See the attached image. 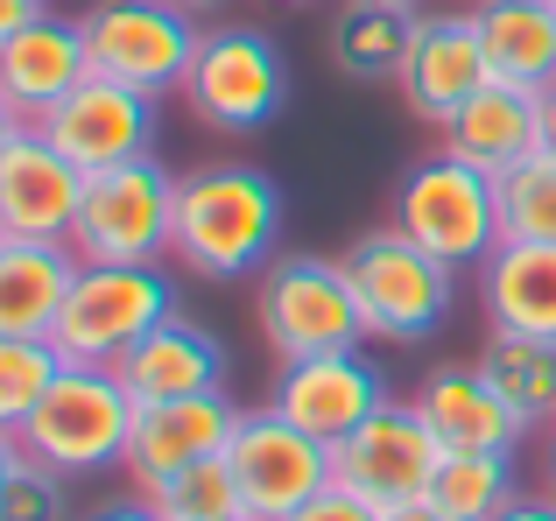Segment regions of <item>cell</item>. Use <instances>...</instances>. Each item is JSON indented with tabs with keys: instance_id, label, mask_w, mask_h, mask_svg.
<instances>
[{
	"instance_id": "ffe728a7",
	"label": "cell",
	"mask_w": 556,
	"mask_h": 521,
	"mask_svg": "<svg viewBox=\"0 0 556 521\" xmlns=\"http://www.w3.org/2000/svg\"><path fill=\"white\" fill-rule=\"evenodd\" d=\"M444 155L486 169V177H507L515 163L543 155V106H535V92H521V85H486V92H472L444 120Z\"/></svg>"
},
{
	"instance_id": "1f68e13d",
	"label": "cell",
	"mask_w": 556,
	"mask_h": 521,
	"mask_svg": "<svg viewBox=\"0 0 556 521\" xmlns=\"http://www.w3.org/2000/svg\"><path fill=\"white\" fill-rule=\"evenodd\" d=\"M42 14H50L42 0H0V50H8V42L22 36L28 22H42Z\"/></svg>"
},
{
	"instance_id": "ab89813d",
	"label": "cell",
	"mask_w": 556,
	"mask_h": 521,
	"mask_svg": "<svg viewBox=\"0 0 556 521\" xmlns=\"http://www.w3.org/2000/svg\"><path fill=\"white\" fill-rule=\"evenodd\" d=\"M184 8H198V14H204V8H218V0H184Z\"/></svg>"
},
{
	"instance_id": "d6986e66",
	"label": "cell",
	"mask_w": 556,
	"mask_h": 521,
	"mask_svg": "<svg viewBox=\"0 0 556 521\" xmlns=\"http://www.w3.org/2000/svg\"><path fill=\"white\" fill-rule=\"evenodd\" d=\"M416 409H422V423L437 430L444 452H507V458H515V444L529 437V423L493 395V381L479 367H437V373H422Z\"/></svg>"
},
{
	"instance_id": "e0dca14e",
	"label": "cell",
	"mask_w": 556,
	"mask_h": 521,
	"mask_svg": "<svg viewBox=\"0 0 556 521\" xmlns=\"http://www.w3.org/2000/svg\"><path fill=\"white\" fill-rule=\"evenodd\" d=\"M121 387L135 402H190V395H226V345L212 325H198L190 310H169L141 345H127L113 359Z\"/></svg>"
},
{
	"instance_id": "4fadbf2b",
	"label": "cell",
	"mask_w": 556,
	"mask_h": 521,
	"mask_svg": "<svg viewBox=\"0 0 556 521\" xmlns=\"http://www.w3.org/2000/svg\"><path fill=\"white\" fill-rule=\"evenodd\" d=\"M394 402L388 373L374 367L367 353H317V359H282V373H275V402L268 409H282L296 430H311V437L339 444L353 437L367 416H380Z\"/></svg>"
},
{
	"instance_id": "7402d4cb",
	"label": "cell",
	"mask_w": 556,
	"mask_h": 521,
	"mask_svg": "<svg viewBox=\"0 0 556 521\" xmlns=\"http://www.w3.org/2000/svg\"><path fill=\"white\" fill-rule=\"evenodd\" d=\"M78 254L50 240H0V339H50L64 317Z\"/></svg>"
},
{
	"instance_id": "f35d334b",
	"label": "cell",
	"mask_w": 556,
	"mask_h": 521,
	"mask_svg": "<svg viewBox=\"0 0 556 521\" xmlns=\"http://www.w3.org/2000/svg\"><path fill=\"white\" fill-rule=\"evenodd\" d=\"M549 500H556V437H549Z\"/></svg>"
},
{
	"instance_id": "9a60e30c",
	"label": "cell",
	"mask_w": 556,
	"mask_h": 521,
	"mask_svg": "<svg viewBox=\"0 0 556 521\" xmlns=\"http://www.w3.org/2000/svg\"><path fill=\"white\" fill-rule=\"evenodd\" d=\"M247 409H232V395H190V402H135V437H127V480L155 486L169 472L198 466V458H218L232 444Z\"/></svg>"
},
{
	"instance_id": "6da1fadb",
	"label": "cell",
	"mask_w": 556,
	"mask_h": 521,
	"mask_svg": "<svg viewBox=\"0 0 556 521\" xmlns=\"http://www.w3.org/2000/svg\"><path fill=\"white\" fill-rule=\"evenodd\" d=\"M282 247V191L254 163H204L177 177V260L204 282L261 275Z\"/></svg>"
},
{
	"instance_id": "8992f818",
	"label": "cell",
	"mask_w": 556,
	"mask_h": 521,
	"mask_svg": "<svg viewBox=\"0 0 556 521\" xmlns=\"http://www.w3.org/2000/svg\"><path fill=\"white\" fill-rule=\"evenodd\" d=\"M85 28V56H92V78H113L127 92H184L190 56L204 42L198 8L184 0H92L78 14Z\"/></svg>"
},
{
	"instance_id": "ac0fdd59",
	"label": "cell",
	"mask_w": 556,
	"mask_h": 521,
	"mask_svg": "<svg viewBox=\"0 0 556 521\" xmlns=\"http://www.w3.org/2000/svg\"><path fill=\"white\" fill-rule=\"evenodd\" d=\"M92 78V56H85V28L78 22H28L22 36L0 50V99H8L22 120H42L50 106H64L78 85Z\"/></svg>"
},
{
	"instance_id": "4dcf8cb0",
	"label": "cell",
	"mask_w": 556,
	"mask_h": 521,
	"mask_svg": "<svg viewBox=\"0 0 556 521\" xmlns=\"http://www.w3.org/2000/svg\"><path fill=\"white\" fill-rule=\"evenodd\" d=\"M289 521H388L374 508V500H359V494H345V486H325V494L311 500V508H296Z\"/></svg>"
},
{
	"instance_id": "4316f807",
	"label": "cell",
	"mask_w": 556,
	"mask_h": 521,
	"mask_svg": "<svg viewBox=\"0 0 556 521\" xmlns=\"http://www.w3.org/2000/svg\"><path fill=\"white\" fill-rule=\"evenodd\" d=\"M141 500L155 508V521H232V514H247L226 452L198 458V466L169 472V480H155V486H141Z\"/></svg>"
},
{
	"instance_id": "8d00e7d4",
	"label": "cell",
	"mask_w": 556,
	"mask_h": 521,
	"mask_svg": "<svg viewBox=\"0 0 556 521\" xmlns=\"http://www.w3.org/2000/svg\"><path fill=\"white\" fill-rule=\"evenodd\" d=\"M388 521H451L444 508H430V500H408V508H394Z\"/></svg>"
},
{
	"instance_id": "836d02e7",
	"label": "cell",
	"mask_w": 556,
	"mask_h": 521,
	"mask_svg": "<svg viewBox=\"0 0 556 521\" xmlns=\"http://www.w3.org/2000/svg\"><path fill=\"white\" fill-rule=\"evenodd\" d=\"M501 521H556V500H549V494H521Z\"/></svg>"
},
{
	"instance_id": "2e32d148",
	"label": "cell",
	"mask_w": 556,
	"mask_h": 521,
	"mask_svg": "<svg viewBox=\"0 0 556 521\" xmlns=\"http://www.w3.org/2000/svg\"><path fill=\"white\" fill-rule=\"evenodd\" d=\"M394 85L416 106V120H430V127H444L472 92H486L493 71H486V42L472 28V8L465 14H422L416 42H408V64Z\"/></svg>"
},
{
	"instance_id": "277c9868",
	"label": "cell",
	"mask_w": 556,
	"mask_h": 521,
	"mask_svg": "<svg viewBox=\"0 0 556 521\" xmlns=\"http://www.w3.org/2000/svg\"><path fill=\"white\" fill-rule=\"evenodd\" d=\"M169 310H177V282H169L163 260H141V268L78 260L50 345H56L64 367H113V359H121L127 345L149 339Z\"/></svg>"
},
{
	"instance_id": "3957f363",
	"label": "cell",
	"mask_w": 556,
	"mask_h": 521,
	"mask_svg": "<svg viewBox=\"0 0 556 521\" xmlns=\"http://www.w3.org/2000/svg\"><path fill=\"white\" fill-rule=\"evenodd\" d=\"M127 437H135V395L121 387L113 367H64L50 395L36 402V416L22 423L28 458L56 480L127 466Z\"/></svg>"
},
{
	"instance_id": "e575fe53",
	"label": "cell",
	"mask_w": 556,
	"mask_h": 521,
	"mask_svg": "<svg viewBox=\"0 0 556 521\" xmlns=\"http://www.w3.org/2000/svg\"><path fill=\"white\" fill-rule=\"evenodd\" d=\"M92 521H155V508H149V500L135 494V500H113V508H99Z\"/></svg>"
},
{
	"instance_id": "d6a6232c",
	"label": "cell",
	"mask_w": 556,
	"mask_h": 521,
	"mask_svg": "<svg viewBox=\"0 0 556 521\" xmlns=\"http://www.w3.org/2000/svg\"><path fill=\"white\" fill-rule=\"evenodd\" d=\"M22 472H28V444H22V430H0V494H8Z\"/></svg>"
},
{
	"instance_id": "83f0119b",
	"label": "cell",
	"mask_w": 556,
	"mask_h": 521,
	"mask_svg": "<svg viewBox=\"0 0 556 521\" xmlns=\"http://www.w3.org/2000/svg\"><path fill=\"white\" fill-rule=\"evenodd\" d=\"M493 183H501V240L556 247V155H529Z\"/></svg>"
},
{
	"instance_id": "7c38bea8",
	"label": "cell",
	"mask_w": 556,
	"mask_h": 521,
	"mask_svg": "<svg viewBox=\"0 0 556 521\" xmlns=\"http://www.w3.org/2000/svg\"><path fill=\"white\" fill-rule=\"evenodd\" d=\"M36 127L50 135V149L64 155L71 169H85V177L155 155V99L127 92V85H113V78H85L78 92H71L64 106H50Z\"/></svg>"
},
{
	"instance_id": "8fae6325",
	"label": "cell",
	"mask_w": 556,
	"mask_h": 521,
	"mask_svg": "<svg viewBox=\"0 0 556 521\" xmlns=\"http://www.w3.org/2000/svg\"><path fill=\"white\" fill-rule=\"evenodd\" d=\"M226 466L240 480L247 521H289L331 486V444L296 430L282 409H247L226 444Z\"/></svg>"
},
{
	"instance_id": "5bb4252c",
	"label": "cell",
	"mask_w": 556,
	"mask_h": 521,
	"mask_svg": "<svg viewBox=\"0 0 556 521\" xmlns=\"http://www.w3.org/2000/svg\"><path fill=\"white\" fill-rule=\"evenodd\" d=\"M85 205V169H71L50 149L36 120L0 149V240H50L71 247V226Z\"/></svg>"
},
{
	"instance_id": "d590c367",
	"label": "cell",
	"mask_w": 556,
	"mask_h": 521,
	"mask_svg": "<svg viewBox=\"0 0 556 521\" xmlns=\"http://www.w3.org/2000/svg\"><path fill=\"white\" fill-rule=\"evenodd\" d=\"M535 106H543V155H556V85L535 92Z\"/></svg>"
},
{
	"instance_id": "ba28073f",
	"label": "cell",
	"mask_w": 556,
	"mask_h": 521,
	"mask_svg": "<svg viewBox=\"0 0 556 521\" xmlns=\"http://www.w3.org/2000/svg\"><path fill=\"white\" fill-rule=\"evenodd\" d=\"M169 247H177V177L155 155L85 177V205H78V226H71L78 260L141 268V260H163Z\"/></svg>"
},
{
	"instance_id": "7bdbcfd3",
	"label": "cell",
	"mask_w": 556,
	"mask_h": 521,
	"mask_svg": "<svg viewBox=\"0 0 556 521\" xmlns=\"http://www.w3.org/2000/svg\"><path fill=\"white\" fill-rule=\"evenodd\" d=\"M549 437H556V430H549Z\"/></svg>"
},
{
	"instance_id": "cb8c5ba5",
	"label": "cell",
	"mask_w": 556,
	"mask_h": 521,
	"mask_svg": "<svg viewBox=\"0 0 556 521\" xmlns=\"http://www.w3.org/2000/svg\"><path fill=\"white\" fill-rule=\"evenodd\" d=\"M416 8H394V0H345L339 22H331V64L345 78H367V85H388L402 78L408 64V42H416Z\"/></svg>"
},
{
	"instance_id": "30bf717a",
	"label": "cell",
	"mask_w": 556,
	"mask_h": 521,
	"mask_svg": "<svg viewBox=\"0 0 556 521\" xmlns=\"http://www.w3.org/2000/svg\"><path fill=\"white\" fill-rule=\"evenodd\" d=\"M437 466H444V444H437V430L422 423L416 402H388V409L367 416L353 437L331 444V486L374 500L380 514L408 508V500H430Z\"/></svg>"
},
{
	"instance_id": "5b68a950",
	"label": "cell",
	"mask_w": 556,
	"mask_h": 521,
	"mask_svg": "<svg viewBox=\"0 0 556 521\" xmlns=\"http://www.w3.org/2000/svg\"><path fill=\"white\" fill-rule=\"evenodd\" d=\"M345 268H353L359 310H367V339L380 345H430L458 310V268L422 254L402 226H380V233L353 240Z\"/></svg>"
},
{
	"instance_id": "484cf974",
	"label": "cell",
	"mask_w": 556,
	"mask_h": 521,
	"mask_svg": "<svg viewBox=\"0 0 556 521\" xmlns=\"http://www.w3.org/2000/svg\"><path fill=\"white\" fill-rule=\"evenodd\" d=\"M515 458L507 452H444L430 486V508H444L451 521H501L515 508Z\"/></svg>"
},
{
	"instance_id": "52a82bcc",
	"label": "cell",
	"mask_w": 556,
	"mask_h": 521,
	"mask_svg": "<svg viewBox=\"0 0 556 521\" xmlns=\"http://www.w3.org/2000/svg\"><path fill=\"white\" fill-rule=\"evenodd\" d=\"M394 226L444 268H479L501 247V183L437 149L430 163H416L394 183Z\"/></svg>"
},
{
	"instance_id": "b9f144b4",
	"label": "cell",
	"mask_w": 556,
	"mask_h": 521,
	"mask_svg": "<svg viewBox=\"0 0 556 521\" xmlns=\"http://www.w3.org/2000/svg\"><path fill=\"white\" fill-rule=\"evenodd\" d=\"M232 521H247V514H232Z\"/></svg>"
},
{
	"instance_id": "d4e9b609",
	"label": "cell",
	"mask_w": 556,
	"mask_h": 521,
	"mask_svg": "<svg viewBox=\"0 0 556 521\" xmlns=\"http://www.w3.org/2000/svg\"><path fill=\"white\" fill-rule=\"evenodd\" d=\"M479 373L529 430H556V339H507V331H493L486 353H479Z\"/></svg>"
},
{
	"instance_id": "7a4b0ae2",
	"label": "cell",
	"mask_w": 556,
	"mask_h": 521,
	"mask_svg": "<svg viewBox=\"0 0 556 521\" xmlns=\"http://www.w3.org/2000/svg\"><path fill=\"white\" fill-rule=\"evenodd\" d=\"M254 317L275 359H317V353H353L367 339V310L345 260L325 254H275L254 282Z\"/></svg>"
},
{
	"instance_id": "f546056e",
	"label": "cell",
	"mask_w": 556,
	"mask_h": 521,
	"mask_svg": "<svg viewBox=\"0 0 556 521\" xmlns=\"http://www.w3.org/2000/svg\"><path fill=\"white\" fill-rule=\"evenodd\" d=\"M0 521H64V480L28 458V472L0 494Z\"/></svg>"
},
{
	"instance_id": "9c48e42d",
	"label": "cell",
	"mask_w": 556,
	"mask_h": 521,
	"mask_svg": "<svg viewBox=\"0 0 556 521\" xmlns=\"http://www.w3.org/2000/svg\"><path fill=\"white\" fill-rule=\"evenodd\" d=\"M184 99L218 135H261V127H275L282 106H289V64L261 28L218 22V28H204L198 56H190Z\"/></svg>"
},
{
	"instance_id": "603a6c76",
	"label": "cell",
	"mask_w": 556,
	"mask_h": 521,
	"mask_svg": "<svg viewBox=\"0 0 556 521\" xmlns=\"http://www.w3.org/2000/svg\"><path fill=\"white\" fill-rule=\"evenodd\" d=\"M472 28L486 42L493 85H556V0H472Z\"/></svg>"
},
{
	"instance_id": "44dd1931",
	"label": "cell",
	"mask_w": 556,
	"mask_h": 521,
	"mask_svg": "<svg viewBox=\"0 0 556 521\" xmlns=\"http://www.w3.org/2000/svg\"><path fill=\"white\" fill-rule=\"evenodd\" d=\"M479 303L486 325L507 339H556V247L501 240L479 260Z\"/></svg>"
},
{
	"instance_id": "74e56055",
	"label": "cell",
	"mask_w": 556,
	"mask_h": 521,
	"mask_svg": "<svg viewBox=\"0 0 556 521\" xmlns=\"http://www.w3.org/2000/svg\"><path fill=\"white\" fill-rule=\"evenodd\" d=\"M22 127H28V120H22V113H14V106H8V99H0V149H8V141H14V135H22Z\"/></svg>"
},
{
	"instance_id": "60d3db41",
	"label": "cell",
	"mask_w": 556,
	"mask_h": 521,
	"mask_svg": "<svg viewBox=\"0 0 556 521\" xmlns=\"http://www.w3.org/2000/svg\"><path fill=\"white\" fill-rule=\"evenodd\" d=\"M394 8H416V0H394Z\"/></svg>"
},
{
	"instance_id": "f1b7e54d",
	"label": "cell",
	"mask_w": 556,
	"mask_h": 521,
	"mask_svg": "<svg viewBox=\"0 0 556 521\" xmlns=\"http://www.w3.org/2000/svg\"><path fill=\"white\" fill-rule=\"evenodd\" d=\"M56 373H64V359L50 339H0V430H22Z\"/></svg>"
}]
</instances>
